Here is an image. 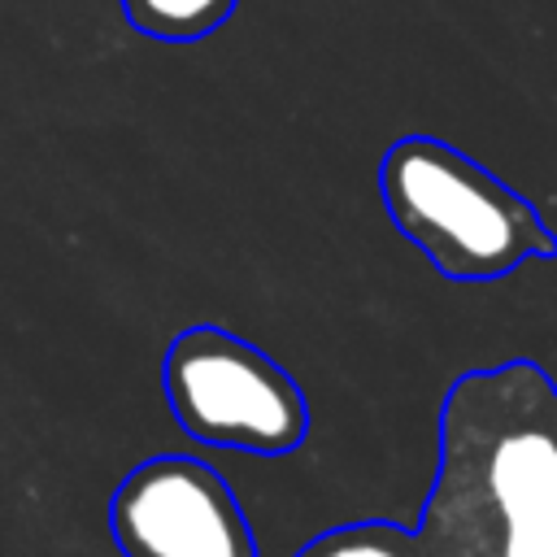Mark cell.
Instances as JSON below:
<instances>
[{
  "mask_svg": "<svg viewBox=\"0 0 557 557\" xmlns=\"http://www.w3.org/2000/svg\"><path fill=\"white\" fill-rule=\"evenodd\" d=\"M296 557H557V383L535 361L453 379L418 527L387 518L313 535Z\"/></svg>",
  "mask_w": 557,
  "mask_h": 557,
  "instance_id": "cell-1",
  "label": "cell"
},
{
  "mask_svg": "<svg viewBox=\"0 0 557 557\" xmlns=\"http://www.w3.org/2000/svg\"><path fill=\"white\" fill-rule=\"evenodd\" d=\"M379 191L387 218L453 283H492L557 252V235L531 200L435 135L396 139L383 152Z\"/></svg>",
  "mask_w": 557,
  "mask_h": 557,
  "instance_id": "cell-2",
  "label": "cell"
},
{
  "mask_svg": "<svg viewBox=\"0 0 557 557\" xmlns=\"http://www.w3.org/2000/svg\"><path fill=\"white\" fill-rule=\"evenodd\" d=\"M174 422L213 448L283 457L309 435L300 383L257 344L222 326H187L161 361Z\"/></svg>",
  "mask_w": 557,
  "mask_h": 557,
  "instance_id": "cell-3",
  "label": "cell"
},
{
  "mask_svg": "<svg viewBox=\"0 0 557 557\" xmlns=\"http://www.w3.org/2000/svg\"><path fill=\"white\" fill-rule=\"evenodd\" d=\"M109 535L122 557H257L231 483L183 453L126 470L109 496Z\"/></svg>",
  "mask_w": 557,
  "mask_h": 557,
  "instance_id": "cell-4",
  "label": "cell"
},
{
  "mask_svg": "<svg viewBox=\"0 0 557 557\" xmlns=\"http://www.w3.org/2000/svg\"><path fill=\"white\" fill-rule=\"evenodd\" d=\"M235 0H122L126 22L148 35V39H165V44H191L205 39L209 30H218L231 17Z\"/></svg>",
  "mask_w": 557,
  "mask_h": 557,
  "instance_id": "cell-5",
  "label": "cell"
}]
</instances>
